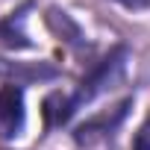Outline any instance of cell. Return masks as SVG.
<instances>
[{
  "label": "cell",
  "mask_w": 150,
  "mask_h": 150,
  "mask_svg": "<svg viewBox=\"0 0 150 150\" xmlns=\"http://www.w3.org/2000/svg\"><path fill=\"white\" fill-rule=\"evenodd\" d=\"M121 6H129V9H138V6H144L147 0H118Z\"/></svg>",
  "instance_id": "3957f363"
},
{
  "label": "cell",
  "mask_w": 150,
  "mask_h": 150,
  "mask_svg": "<svg viewBox=\"0 0 150 150\" xmlns=\"http://www.w3.org/2000/svg\"><path fill=\"white\" fill-rule=\"evenodd\" d=\"M132 150H150V115L144 118V124L138 127L135 138H132Z\"/></svg>",
  "instance_id": "7a4b0ae2"
},
{
  "label": "cell",
  "mask_w": 150,
  "mask_h": 150,
  "mask_svg": "<svg viewBox=\"0 0 150 150\" xmlns=\"http://www.w3.org/2000/svg\"><path fill=\"white\" fill-rule=\"evenodd\" d=\"M24 112H21V91L6 88L0 94V132L3 135H15L21 129Z\"/></svg>",
  "instance_id": "6da1fadb"
}]
</instances>
